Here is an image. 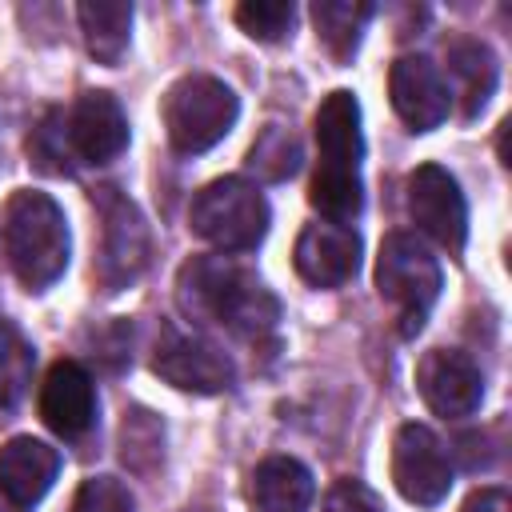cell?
I'll return each instance as SVG.
<instances>
[{
    "mask_svg": "<svg viewBox=\"0 0 512 512\" xmlns=\"http://www.w3.org/2000/svg\"><path fill=\"white\" fill-rule=\"evenodd\" d=\"M360 236L344 224H308L296 240L292 264L312 288H340L360 272Z\"/></svg>",
    "mask_w": 512,
    "mask_h": 512,
    "instance_id": "obj_13",
    "label": "cell"
},
{
    "mask_svg": "<svg viewBox=\"0 0 512 512\" xmlns=\"http://www.w3.org/2000/svg\"><path fill=\"white\" fill-rule=\"evenodd\" d=\"M460 512H512V500H508V492L504 488H476L468 500H464V508Z\"/></svg>",
    "mask_w": 512,
    "mask_h": 512,
    "instance_id": "obj_27",
    "label": "cell"
},
{
    "mask_svg": "<svg viewBox=\"0 0 512 512\" xmlns=\"http://www.w3.org/2000/svg\"><path fill=\"white\" fill-rule=\"evenodd\" d=\"M388 96L412 132H432L448 116V84L428 56H400L388 72Z\"/></svg>",
    "mask_w": 512,
    "mask_h": 512,
    "instance_id": "obj_14",
    "label": "cell"
},
{
    "mask_svg": "<svg viewBox=\"0 0 512 512\" xmlns=\"http://www.w3.org/2000/svg\"><path fill=\"white\" fill-rule=\"evenodd\" d=\"M316 148H320V160H316L308 200L328 224H352L364 208V184H360L364 136H360V104L348 88H336L320 100Z\"/></svg>",
    "mask_w": 512,
    "mask_h": 512,
    "instance_id": "obj_2",
    "label": "cell"
},
{
    "mask_svg": "<svg viewBox=\"0 0 512 512\" xmlns=\"http://www.w3.org/2000/svg\"><path fill=\"white\" fill-rule=\"evenodd\" d=\"M0 248L8 268L28 292H44L68 268L72 236L60 204L48 192H16L0 216Z\"/></svg>",
    "mask_w": 512,
    "mask_h": 512,
    "instance_id": "obj_3",
    "label": "cell"
},
{
    "mask_svg": "<svg viewBox=\"0 0 512 512\" xmlns=\"http://www.w3.org/2000/svg\"><path fill=\"white\" fill-rule=\"evenodd\" d=\"M392 484L408 504L436 508L452 488V460L428 424H400L392 436Z\"/></svg>",
    "mask_w": 512,
    "mask_h": 512,
    "instance_id": "obj_10",
    "label": "cell"
},
{
    "mask_svg": "<svg viewBox=\"0 0 512 512\" xmlns=\"http://www.w3.org/2000/svg\"><path fill=\"white\" fill-rule=\"evenodd\" d=\"M448 72H452V84H456V96H460V112L472 120L484 112L488 96L496 92V80H500V64L492 56V48L484 40H452L448 44Z\"/></svg>",
    "mask_w": 512,
    "mask_h": 512,
    "instance_id": "obj_18",
    "label": "cell"
},
{
    "mask_svg": "<svg viewBox=\"0 0 512 512\" xmlns=\"http://www.w3.org/2000/svg\"><path fill=\"white\" fill-rule=\"evenodd\" d=\"M248 168L264 180H288L300 168V140L292 128L284 124H264V132L256 136L252 152H248Z\"/></svg>",
    "mask_w": 512,
    "mask_h": 512,
    "instance_id": "obj_23",
    "label": "cell"
},
{
    "mask_svg": "<svg viewBox=\"0 0 512 512\" xmlns=\"http://www.w3.org/2000/svg\"><path fill=\"white\" fill-rule=\"evenodd\" d=\"M96 212H100L96 280H100L104 292H120L148 264V224H144L140 208L116 188H100Z\"/></svg>",
    "mask_w": 512,
    "mask_h": 512,
    "instance_id": "obj_7",
    "label": "cell"
},
{
    "mask_svg": "<svg viewBox=\"0 0 512 512\" xmlns=\"http://www.w3.org/2000/svg\"><path fill=\"white\" fill-rule=\"evenodd\" d=\"M272 224L264 192L240 176H220L192 196L188 228L220 252H252Z\"/></svg>",
    "mask_w": 512,
    "mask_h": 512,
    "instance_id": "obj_5",
    "label": "cell"
},
{
    "mask_svg": "<svg viewBox=\"0 0 512 512\" xmlns=\"http://www.w3.org/2000/svg\"><path fill=\"white\" fill-rule=\"evenodd\" d=\"M132 492L116 476H88L72 500V512H132Z\"/></svg>",
    "mask_w": 512,
    "mask_h": 512,
    "instance_id": "obj_25",
    "label": "cell"
},
{
    "mask_svg": "<svg viewBox=\"0 0 512 512\" xmlns=\"http://www.w3.org/2000/svg\"><path fill=\"white\" fill-rule=\"evenodd\" d=\"M324 512H384L380 496L360 480H336L324 496Z\"/></svg>",
    "mask_w": 512,
    "mask_h": 512,
    "instance_id": "obj_26",
    "label": "cell"
},
{
    "mask_svg": "<svg viewBox=\"0 0 512 512\" xmlns=\"http://www.w3.org/2000/svg\"><path fill=\"white\" fill-rule=\"evenodd\" d=\"M236 24L252 36V40H264V44H276L292 32L296 24V4L292 0H244L236 4Z\"/></svg>",
    "mask_w": 512,
    "mask_h": 512,
    "instance_id": "obj_24",
    "label": "cell"
},
{
    "mask_svg": "<svg viewBox=\"0 0 512 512\" xmlns=\"http://www.w3.org/2000/svg\"><path fill=\"white\" fill-rule=\"evenodd\" d=\"M176 296L192 320L216 324L232 340L260 348L276 336L280 324L276 292L252 268L228 256H192L176 276Z\"/></svg>",
    "mask_w": 512,
    "mask_h": 512,
    "instance_id": "obj_1",
    "label": "cell"
},
{
    "mask_svg": "<svg viewBox=\"0 0 512 512\" xmlns=\"http://www.w3.org/2000/svg\"><path fill=\"white\" fill-rule=\"evenodd\" d=\"M40 420L72 440V436H84L96 420V384L92 376L84 372V364L76 360H56L40 384Z\"/></svg>",
    "mask_w": 512,
    "mask_h": 512,
    "instance_id": "obj_15",
    "label": "cell"
},
{
    "mask_svg": "<svg viewBox=\"0 0 512 512\" xmlns=\"http://www.w3.org/2000/svg\"><path fill=\"white\" fill-rule=\"evenodd\" d=\"M164 456V424L148 412V408H128L124 424H120V460L148 476Z\"/></svg>",
    "mask_w": 512,
    "mask_h": 512,
    "instance_id": "obj_21",
    "label": "cell"
},
{
    "mask_svg": "<svg viewBox=\"0 0 512 512\" xmlns=\"http://www.w3.org/2000/svg\"><path fill=\"white\" fill-rule=\"evenodd\" d=\"M60 472V452L36 436H12L0 448V496L16 508H32L44 500Z\"/></svg>",
    "mask_w": 512,
    "mask_h": 512,
    "instance_id": "obj_16",
    "label": "cell"
},
{
    "mask_svg": "<svg viewBox=\"0 0 512 512\" xmlns=\"http://www.w3.org/2000/svg\"><path fill=\"white\" fill-rule=\"evenodd\" d=\"M32 364L36 352L24 340V332L8 320H0V408H16L20 396L32 384Z\"/></svg>",
    "mask_w": 512,
    "mask_h": 512,
    "instance_id": "obj_22",
    "label": "cell"
},
{
    "mask_svg": "<svg viewBox=\"0 0 512 512\" xmlns=\"http://www.w3.org/2000/svg\"><path fill=\"white\" fill-rule=\"evenodd\" d=\"M372 4L364 0H316L312 4V24L316 36L324 40V48L332 52V60H352L364 36V24L372 20Z\"/></svg>",
    "mask_w": 512,
    "mask_h": 512,
    "instance_id": "obj_20",
    "label": "cell"
},
{
    "mask_svg": "<svg viewBox=\"0 0 512 512\" xmlns=\"http://www.w3.org/2000/svg\"><path fill=\"white\" fill-rule=\"evenodd\" d=\"M404 204H408L412 224L424 236H432L452 256L464 252V240H468V204H464V192H460V184H456L452 172H444L440 164L412 168L408 172V184H404Z\"/></svg>",
    "mask_w": 512,
    "mask_h": 512,
    "instance_id": "obj_9",
    "label": "cell"
},
{
    "mask_svg": "<svg viewBox=\"0 0 512 512\" xmlns=\"http://www.w3.org/2000/svg\"><path fill=\"white\" fill-rule=\"evenodd\" d=\"M416 388L424 404L444 420L472 416L484 400V376L476 360L456 348H428L416 364Z\"/></svg>",
    "mask_w": 512,
    "mask_h": 512,
    "instance_id": "obj_11",
    "label": "cell"
},
{
    "mask_svg": "<svg viewBox=\"0 0 512 512\" xmlns=\"http://www.w3.org/2000/svg\"><path fill=\"white\" fill-rule=\"evenodd\" d=\"M152 372L160 380H168L180 392H224L236 380L232 360L224 356V348H216L212 340H204L200 332H184L180 324L164 320L160 336H156V356H152Z\"/></svg>",
    "mask_w": 512,
    "mask_h": 512,
    "instance_id": "obj_8",
    "label": "cell"
},
{
    "mask_svg": "<svg viewBox=\"0 0 512 512\" xmlns=\"http://www.w3.org/2000/svg\"><path fill=\"white\" fill-rule=\"evenodd\" d=\"M312 472L296 456H268L252 472L256 512H304L312 504Z\"/></svg>",
    "mask_w": 512,
    "mask_h": 512,
    "instance_id": "obj_17",
    "label": "cell"
},
{
    "mask_svg": "<svg viewBox=\"0 0 512 512\" xmlns=\"http://www.w3.org/2000/svg\"><path fill=\"white\" fill-rule=\"evenodd\" d=\"M160 116H164L168 144L180 156H196V152H208L212 144H220L232 132V124L240 116V96L224 80L192 72V76H180L164 92Z\"/></svg>",
    "mask_w": 512,
    "mask_h": 512,
    "instance_id": "obj_4",
    "label": "cell"
},
{
    "mask_svg": "<svg viewBox=\"0 0 512 512\" xmlns=\"http://www.w3.org/2000/svg\"><path fill=\"white\" fill-rule=\"evenodd\" d=\"M80 16V32L88 52L100 64H120L132 40V4L124 0H84L76 8Z\"/></svg>",
    "mask_w": 512,
    "mask_h": 512,
    "instance_id": "obj_19",
    "label": "cell"
},
{
    "mask_svg": "<svg viewBox=\"0 0 512 512\" xmlns=\"http://www.w3.org/2000/svg\"><path fill=\"white\" fill-rule=\"evenodd\" d=\"M68 152L80 164H108L128 148V116L112 92H80L64 116Z\"/></svg>",
    "mask_w": 512,
    "mask_h": 512,
    "instance_id": "obj_12",
    "label": "cell"
},
{
    "mask_svg": "<svg viewBox=\"0 0 512 512\" xmlns=\"http://www.w3.org/2000/svg\"><path fill=\"white\" fill-rule=\"evenodd\" d=\"M376 292L396 312L400 336H416L440 296V264L412 232H388L376 252Z\"/></svg>",
    "mask_w": 512,
    "mask_h": 512,
    "instance_id": "obj_6",
    "label": "cell"
}]
</instances>
